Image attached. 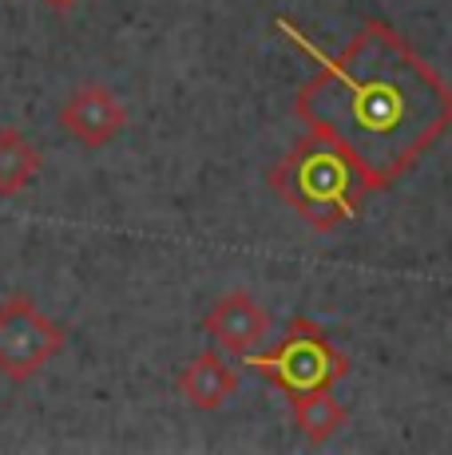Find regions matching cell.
<instances>
[{
    "label": "cell",
    "instance_id": "obj_7",
    "mask_svg": "<svg viewBox=\"0 0 452 455\" xmlns=\"http://www.w3.org/2000/svg\"><path fill=\"white\" fill-rule=\"evenodd\" d=\"M238 392V369L222 353L206 348L179 372V396L198 412H219L226 400Z\"/></svg>",
    "mask_w": 452,
    "mask_h": 455
},
{
    "label": "cell",
    "instance_id": "obj_6",
    "mask_svg": "<svg viewBox=\"0 0 452 455\" xmlns=\"http://www.w3.org/2000/svg\"><path fill=\"white\" fill-rule=\"evenodd\" d=\"M203 329L211 332V340L222 348V353L246 356L270 337V313H266L250 293H226L203 317Z\"/></svg>",
    "mask_w": 452,
    "mask_h": 455
},
{
    "label": "cell",
    "instance_id": "obj_10",
    "mask_svg": "<svg viewBox=\"0 0 452 455\" xmlns=\"http://www.w3.org/2000/svg\"><path fill=\"white\" fill-rule=\"evenodd\" d=\"M44 4H52V8H60V12H64V8H72L76 0H44Z\"/></svg>",
    "mask_w": 452,
    "mask_h": 455
},
{
    "label": "cell",
    "instance_id": "obj_2",
    "mask_svg": "<svg viewBox=\"0 0 452 455\" xmlns=\"http://www.w3.org/2000/svg\"><path fill=\"white\" fill-rule=\"evenodd\" d=\"M266 187L321 234L353 222L361 214L365 195H373L361 166L318 131L294 139L290 151L266 171Z\"/></svg>",
    "mask_w": 452,
    "mask_h": 455
},
{
    "label": "cell",
    "instance_id": "obj_3",
    "mask_svg": "<svg viewBox=\"0 0 452 455\" xmlns=\"http://www.w3.org/2000/svg\"><path fill=\"white\" fill-rule=\"evenodd\" d=\"M242 364L266 384H274L286 400L314 388H334L353 369L350 356L334 345V337L310 317H294L270 353H246Z\"/></svg>",
    "mask_w": 452,
    "mask_h": 455
},
{
    "label": "cell",
    "instance_id": "obj_5",
    "mask_svg": "<svg viewBox=\"0 0 452 455\" xmlns=\"http://www.w3.org/2000/svg\"><path fill=\"white\" fill-rule=\"evenodd\" d=\"M60 127L84 147H108L127 127V108L103 84H84L60 108Z\"/></svg>",
    "mask_w": 452,
    "mask_h": 455
},
{
    "label": "cell",
    "instance_id": "obj_4",
    "mask_svg": "<svg viewBox=\"0 0 452 455\" xmlns=\"http://www.w3.org/2000/svg\"><path fill=\"white\" fill-rule=\"evenodd\" d=\"M68 332L36 309V301L12 293L0 305V372L8 380H32L52 356H60Z\"/></svg>",
    "mask_w": 452,
    "mask_h": 455
},
{
    "label": "cell",
    "instance_id": "obj_9",
    "mask_svg": "<svg viewBox=\"0 0 452 455\" xmlns=\"http://www.w3.org/2000/svg\"><path fill=\"white\" fill-rule=\"evenodd\" d=\"M40 174V151L24 131L0 127V198H12Z\"/></svg>",
    "mask_w": 452,
    "mask_h": 455
},
{
    "label": "cell",
    "instance_id": "obj_1",
    "mask_svg": "<svg viewBox=\"0 0 452 455\" xmlns=\"http://www.w3.org/2000/svg\"><path fill=\"white\" fill-rule=\"evenodd\" d=\"M274 28L318 60V72L294 92L298 124L334 139L373 190H389L448 135L452 84L389 20H365L337 56L302 36L286 16Z\"/></svg>",
    "mask_w": 452,
    "mask_h": 455
},
{
    "label": "cell",
    "instance_id": "obj_8",
    "mask_svg": "<svg viewBox=\"0 0 452 455\" xmlns=\"http://www.w3.org/2000/svg\"><path fill=\"white\" fill-rule=\"evenodd\" d=\"M290 408H294V427H298L310 443H329L345 424H350L345 404H337V400L329 396V388L302 392V396L290 400Z\"/></svg>",
    "mask_w": 452,
    "mask_h": 455
}]
</instances>
